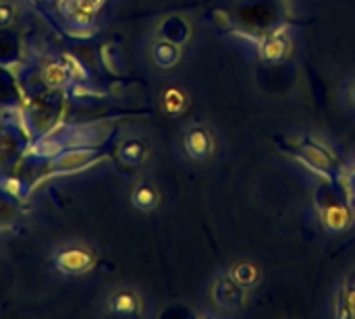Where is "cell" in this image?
Segmentation results:
<instances>
[{"label": "cell", "mask_w": 355, "mask_h": 319, "mask_svg": "<svg viewBox=\"0 0 355 319\" xmlns=\"http://www.w3.org/2000/svg\"><path fill=\"white\" fill-rule=\"evenodd\" d=\"M189 108V93L179 87V85H171L166 87L162 93H160V110L171 116V118H177L181 114H185Z\"/></svg>", "instance_id": "cell-11"}, {"label": "cell", "mask_w": 355, "mask_h": 319, "mask_svg": "<svg viewBox=\"0 0 355 319\" xmlns=\"http://www.w3.org/2000/svg\"><path fill=\"white\" fill-rule=\"evenodd\" d=\"M289 156L293 160H297L304 168H308L310 172L320 176L324 183L337 185V181L341 176V164H339V158L335 156V152L324 141L310 137V135L300 137L289 147Z\"/></svg>", "instance_id": "cell-1"}, {"label": "cell", "mask_w": 355, "mask_h": 319, "mask_svg": "<svg viewBox=\"0 0 355 319\" xmlns=\"http://www.w3.org/2000/svg\"><path fill=\"white\" fill-rule=\"evenodd\" d=\"M181 147L191 162L206 164L216 156L218 139L208 122H191L181 135Z\"/></svg>", "instance_id": "cell-4"}, {"label": "cell", "mask_w": 355, "mask_h": 319, "mask_svg": "<svg viewBox=\"0 0 355 319\" xmlns=\"http://www.w3.org/2000/svg\"><path fill=\"white\" fill-rule=\"evenodd\" d=\"M92 154H94V152H87V149L69 152V154H64V156L58 160V168H60V170H67V172L79 170V168H83V166H87V164L92 162Z\"/></svg>", "instance_id": "cell-16"}, {"label": "cell", "mask_w": 355, "mask_h": 319, "mask_svg": "<svg viewBox=\"0 0 355 319\" xmlns=\"http://www.w3.org/2000/svg\"><path fill=\"white\" fill-rule=\"evenodd\" d=\"M152 154L150 141L144 135H127L121 139L119 147H116V158L121 164L129 166V168H137L144 166L148 162Z\"/></svg>", "instance_id": "cell-8"}, {"label": "cell", "mask_w": 355, "mask_h": 319, "mask_svg": "<svg viewBox=\"0 0 355 319\" xmlns=\"http://www.w3.org/2000/svg\"><path fill=\"white\" fill-rule=\"evenodd\" d=\"M345 95H347V102H349V104L355 108V79L349 81V85H347V93H345Z\"/></svg>", "instance_id": "cell-19"}, {"label": "cell", "mask_w": 355, "mask_h": 319, "mask_svg": "<svg viewBox=\"0 0 355 319\" xmlns=\"http://www.w3.org/2000/svg\"><path fill=\"white\" fill-rule=\"evenodd\" d=\"M129 201H131L133 210H137L141 214H152L154 210H158L162 195H160V189L150 179H141L131 187Z\"/></svg>", "instance_id": "cell-10"}, {"label": "cell", "mask_w": 355, "mask_h": 319, "mask_svg": "<svg viewBox=\"0 0 355 319\" xmlns=\"http://www.w3.org/2000/svg\"><path fill=\"white\" fill-rule=\"evenodd\" d=\"M256 48H258L260 60H264L268 64L285 62L291 56V50H293V37H291L289 27L281 25L277 29L266 31L264 35H260L256 39Z\"/></svg>", "instance_id": "cell-6"}, {"label": "cell", "mask_w": 355, "mask_h": 319, "mask_svg": "<svg viewBox=\"0 0 355 319\" xmlns=\"http://www.w3.org/2000/svg\"><path fill=\"white\" fill-rule=\"evenodd\" d=\"M160 35L166 37V39H173V42L181 44V46H185L189 42V37H191V25L183 17H177V15L175 17H168L164 21V29L160 31Z\"/></svg>", "instance_id": "cell-14"}, {"label": "cell", "mask_w": 355, "mask_h": 319, "mask_svg": "<svg viewBox=\"0 0 355 319\" xmlns=\"http://www.w3.org/2000/svg\"><path fill=\"white\" fill-rule=\"evenodd\" d=\"M227 274L239 284V286H243V289H248V291H254L258 284H260V280H262V272H260V268L256 266V264H252V262H235L233 266H229L227 268Z\"/></svg>", "instance_id": "cell-13"}, {"label": "cell", "mask_w": 355, "mask_h": 319, "mask_svg": "<svg viewBox=\"0 0 355 319\" xmlns=\"http://www.w3.org/2000/svg\"><path fill=\"white\" fill-rule=\"evenodd\" d=\"M316 206H318V218H320L327 233L341 235L354 224V206L349 203L347 195L345 197L339 195L337 185L324 183L322 189L316 195Z\"/></svg>", "instance_id": "cell-2"}, {"label": "cell", "mask_w": 355, "mask_h": 319, "mask_svg": "<svg viewBox=\"0 0 355 319\" xmlns=\"http://www.w3.org/2000/svg\"><path fill=\"white\" fill-rule=\"evenodd\" d=\"M208 299L212 303V307H216L223 313H235L239 309H243L248 305L250 299V291L239 286L227 272L218 274L208 289Z\"/></svg>", "instance_id": "cell-5"}, {"label": "cell", "mask_w": 355, "mask_h": 319, "mask_svg": "<svg viewBox=\"0 0 355 319\" xmlns=\"http://www.w3.org/2000/svg\"><path fill=\"white\" fill-rule=\"evenodd\" d=\"M345 191H347V199H349V203L354 206V210H355V166H354V170H349V172L345 174Z\"/></svg>", "instance_id": "cell-18"}, {"label": "cell", "mask_w": 355, "mask_h": 319, "mask_svg": "<svg viewBox=\"0 0 355 319\" xmlns=\"http://www.w3.org/2000/svg\"><path fill=\"white\" fill-rule=\"evenodd\" d=\"M337 316H341V318H355V270L345 278L343 289L339 293Z\"/></svg>", "instance_id": "cell-15"}, {"label": "cell", "mask_w": 355, "mask_h": 319, "mask_svg": "<svg viewBox=\"0 0 355 319\" xmlns=\"http://www.w3.org/2000/svg\"><path fill=\"white\" fill-rule=\"evenodd\" d=\"M33 4H44V2H48V0H31Z\"/></svg>", "instance_id": "cell-20"}, {"label": "cell", "mask_w": 355, "mask_h": 319, "mask_svg": "<svg viewBox=\"0 0 355 319\" xmlns=\"http://www.w3.org/2000/svg\"><path fill=\"white\" fill-rule=\"evenodd\" d=\"M17 19V6L8 0H0V29L10 27Z\"/></svg>", "instance_id": "cell-17"}, {"label": "cell", "mask_w": 355, "mask_h": 319, "mask_svg": "<svg viewBox=\"0 0 355 319\" xmlns=\"http://www.w3.org/2000/svg\"><path fill=\"white\" fill-rule=\"evenodd\" d=\"M106 309L116 318H137L144 311V299L131 286H116L106 297Z\"/></svg>", "instance_id": "cell-7"}, {"label": "cell", "mask_w": 355, "mask_h": 319, "mask_svg": "<svg viewBox=\"0 0 355 319\" xmlns=\"http://www.w3.org/2000/svg\"><path fill=\"white\" fill-rule=\"evenodd\" d=\"M98 264V253L81 243H71L64 247H58L52 255V266L62 276H85L89 274Z\"/></svg>", "instance_id": "cell-3"}, {"label": "cell", "mask_w": 355, "mask_h": 319, "mask_svg": "<svg viewBox=\"0 0 355 319\" xmlns=\"http://www.w3.org/2000/svg\"><path fill=\"white\" fill-rule=\"evenodd\" d=\"M148 52H150V60L154 62V66H158L162 71H171L183 60V46L173 39H166L162 35H156L152 39Z\"/></svg>", "instance_id": "cell-9"}, {"label": "cell", "mask_w": 355, "mask_h": 319, "mask_svg": "<svg viewBox=\"0 0 355 319\" xmlns=\"http://www.w3.org/2000/svg\"><path fill=\"white\" fill-rule=\"evenodd\" d=\"M42 83L48 89H64L71 81V69L64 60H50L42 69Z\"/></svg>", "instance_id": "cell-12"}]
</instances>
